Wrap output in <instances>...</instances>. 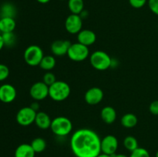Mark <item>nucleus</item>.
Listing matches in <instances>:
<instances>
[{
	"label": "nucleus",
	"mask_w": 158,
	"mask_h": 157,
	"mask_svg": "<svg viewBox=\"0 0 158 157\" xmlns=\"http://www.w3.org/2000/svg\"><path fill=\"white\" fill-rule=\"evenodd\" d=\"M70 148L76 157H97L101 153V139L94 130L83 128L72 135Z\"/></svg>",
	"instance_id": "nucleus-1"
},
{
	"label": "nucleus",
	"mask_w": 158,
	"mask_h": 157,
	"mask_svg": "<svg viewBox=\"0 0 158 157\" xmlns=\"http://www.w3.org/2000/svg\"><path fill=\"white\" fill-rule=\"evenodd\" d=\"M71 89L69 85L64 81L56 80L49 86V97L56 102H62L69 96Z\"/></svg>",
	"instance_id": "nucleus-2"
},
{
	"label": "nucleus",
	"mask_w": 158,
	"mask_h": 157,
	"mask_svg": "<svg viewBox=\"0 0 158 157\" xmlns=\"http://www.w3.org/2000/svg\"><path fill=\"white\" fill-rule=\"evenodd\" d=\"M50 129L57 136H66L72 132L73 123L67 117L57 116L52 119Z\"/></svg>",
	"instance_id": "nucleus-3"
},
{
	"label": "nucleus",
	"mask_w": 158,
	"mask_h": 157,
	"mask_svg": "<svg viewBox=\"0 0 158 157\" xmlns=\"http://www.w3.org/2000/svg\"><path fill=\"white\" fill-rule=\"evenodd\" d=\"M89 62L93 67L99 71H104L112 66L113 59L104 51L97 50L89 56Z\"/></svg>",
	"instance_id": "nucleus-4"
},
{
	"label": "nucleus",
	"mask_w": 158,
	"mask_h": 157,
	"mask_svg": "<svg viewBox=\"0 0 158 157\" xmlns=\"http://www.w3.org/2000/svg\"><path fill=\"white\" fill-rule=\"evenodd\" d=\"M24 60L26 64L30 66H39L44 56L43 50L40 46L31 45L28 46L24 52Z\"/></svg>",
	"instance_id": "nucleus-5"
},
{
	"label": "nucleus",
	"mask_w": 158,
	"mask_h": 157,
	"mask_svg": "<svg viewBox=\"0 0 158 157\" xmlns=\"http://www.w3.org/2000/svg\"><path fill=\"white\" fill-rule=\"evenodd\" d=\"M67 55L72 61L83 62L89 57V48L78 42L72 43L68 50Z\"/></svg>",
	"instance_id": "nucleus-6"
},
{
	"label": "nucleus",
	"mask_w": 158,
	"mask_h": 157,
	"mask_svg": "<svg viewBox=\"0 0 158 157\" xmlns=\"http://www.w3.org/2000/svg\"><path fill=\"white\" fill-rule=\"evenodd\" d=\"M36 111L34 110L30 106H26L18 111L16 114V122L23 126H28L35 123Z\"/></svg>",
	"instance_id": "nucleus-7"
},
{
	"label": "nucleus",
	"mask_w": 158,
	"mask_h": 157,
	"mask_svg": "<svg viewBox=\"0 0 158 157\" xmlns=\"http://www.w3.org/2000/svg\"><path fill=\"white\" fill-rule=\"evenodd\" d=\"M30 96L35 101H41L49 96V86L43 81L33 83L29 89Z\"/></svg>",
	"instance_id": "nucleus-8"
},
{
	"label": "nucleus",
	"mask_w": 158,
	"mask_h": 157,
	"mask_svg": "<svg viewBox=\"0 0 158 157\" xmlns=\"http://www.w3.org/2000/svg\"><path fill=\"white\" fill-rule=\"evenodd\" d=\"M83 28V18L80 15L71 13L65 21V29L70 34H78Z\"/></svg>",
	"instance_id": "nucleus-9"
},
{
	"label": "nucleus",
	"mask_w": 158,
	"mask_h": 157,
	"mask_svg": "<svg viewBox=\"0 0 158 157\" xmlns=\"http://www.w3.org/2000/svg\"><path fill=\"white\" fill-rule=\"evenodd\" d=\"M118 139L114 135H107L101 139V152L109 155L117 153L118 149Z\"/></svg>",
	"instance_id": "nucleus-10"
},
{
	"label": "nucleus",
	"mask_w": 158,
	"mask_h": 157,
	"mask_svg": "<svg viewBox=\"0 0 158 157\" xmlns=\"http://www.w3.org/2000/svg\"><path fill=\"white\" fill-rule=\"evenodd\" d=\"M104 93L103 91L99 87H92L88 89L84 95L85 101L90 106H96L102 102Z\"/></svg>",
	"instance_id": "nucleus-11"
},
{
	"label": "nucleus",
	"mask_w": 158,
	"mask_h": 157,
	"mask_svg": "<svg viewBox=\"0 0 158 157\" xmlns=\"http://www.w3.org/2000/svg\"><path fill=\"white\" fill-rule=\"evenodd\" d=\"M17 92L11 84H3L0 86V101L4 103H10L15 99Z\"/></svg>",
	"instance_id": "nucleus-12"
},
{
	"label": "nucleus",
	"mask_w": 158,
	"mask_h": 157,
	"mask_svg": "<svg viewBox=\"0 0 158 157\" xmlns=\"http://www.w3.org/2000/svg\"><path fill=\"white\" fill-rule=\"evenodd\" d=\"M72 43L69 40L58 39L51 45V52L54 56H63L67 55L68 50Z\"/></svg>",
	"instance_id": "nucleus-13"
},
{
	"label": "nucleus",
	"mask_w": 158,
	"mask_h": 157,
	"mask_svg": "<svg viewBox=\"0 0 158 157\" xmlns=\"http://www.w3.org/2000/svg\"><path fill=\"white\" fill-rule=\"evenodd\" d=\"M97 41V35L90 29H82L77 34V42L86 46L94 45Z\"/></svg>",
	"instance_id": "nucleus-14"
},
{
	"label": "nucleus",
	"mask_w": 158,
	"mask_h": 157,
	"mask_svg": "<svg viewBox=\"0 0 158 157\" xmlns=\"http://www.w3.org/2000/svg\"><path fill=\"white\" fill-rule=\"evenodd\" d=\"M52 119H50L49 115L45 112H38L36 114L35 119V124L37 127L43 130H46L50 129Z\"/></svg>",
	"instance_id": "nucleus-15"
},
{
	"label": "nucleus",
	"mask_w": 158,
	"mask_h": 157,
	"mask_svg": "<svg viewBox=\"0 0 158 157\" xmlns=\"http://www.w3.org/2000/svg\"><path fill=\"white\" fill-rule=\"evenodd\" d=\"M102 120L106 124H112L117 119V112L112 106H105L100 112Z\"/></svg>",
	"instance_id": "nucleus-16"
},
{
	"label": "nucleus",
	"mask_w": 158,
	"mask_h": 157,
	"mask_svg": "<svg viewBox=\"0 0 158 157\" xmlns=\"http://www.w3.org/2000/svg\"><path fill=\"white\" fill-rule=\"evenodd\" d=\"M35 152L30 144L23 143L15 149V157H35Z\"/></svg>",
	"instance_id": "nucleus-17"
},
{
	"label": "nucleus",
	"mask_w": 158,
	"mask_h": 157,
	"mask_svg": "<svg viewBox=\"0 0 158 157\" xmlns=\"http://www.w3.org/2000/svg\"><path fill=\"white\" fill-rule=\"evenodd\" d=\"M16 26L14 18L10 17H3L0 18V32L2 33L14 32Z\"/></svg>",
	"instance_id": "nucleus-18"
},
{
	"label": "nucleus",
	"mask_w": 158,
	"mask_h": 157,
	"mask_svg": "<svg viewBox=\"0 0 158 157\" xmlns=\"http://www.w3.org/2000/svg\"><path fill=\"white\" fill-rule=\"evenodd\" d=\"M121 125L127 129H131L137 126L138 123V119L137 115L134 113H127L122 116L120 120Z\"/></svg>",
	"instance_id": "nucleus-19"
},
{
	"label": "nucleus",
	"mask_w": 158,
	"mask_h": 157,
	"mask_svg": "<svg viewBox=\"0 0 158 157\" xmlns=\"http://www.w3.org/2000/svg\"><path fill=\"white\" fill-rule=\"evenodd\" d=\"M56 64V61L55 56L52 55H48L43 56L39 66L42 69L49 72L55 68Z\"/></svg>",
	"instance_id": "nucleus-20"
},
{
	"label": "nucleus",
	"mask_w": 158,
	"mask_h": 157,
	"mask_svg": "<svg viewBox=\"0 0 158 157\" xmlns=\"http://www.w3.org/2000/svg\"><path fill=\"white\" fill-rule=\"evenodd\" d=\"M68 8L72 14L80 15L84 10L83 0H68Z\"/></svg>",
	"instance_id": "nucleus-21"
},
{
	"label": "nucleus",
	"mask_w": 158,
	"mask_h": 157,
	"mask_svg": "<svg viewBox=\"0 0 158 157\" xmlns=\"http://www.w3.org/2000/svg\"><path fill=\"white\" fill-rule=\"evenodd\" d=\"M31 146L32 147L33 150L35 153H40L43 152L46 148V142L44 139L41 137H37L35 138L30 143Z\"/></svg>",
	"instance_id": "nucleus-22"
},
{
	"label": "nucleus",
	"mask_w": 158,
	"mask_h": 157,
	"mask_svg": "<svg viewBox=\"0 0 158 157\" xmlns=\"http://www.w3.org/2000/svg\"><path fill=\"white\" fill-rule=\"evenodd\" d=\"M16 13V9L15 6L11 3H6L3 5L1 8V16L3 17H10L14 18Z\"/></svg>",
	"instance_id": "nucleus-23"
},
{
	"label": "nucleus",
	"mask_w": 158,
	"mask_h": 157,
	"mask_svg": "<svg viewBox=\"0 0 158 157\" xmlns=\"http://www.w3.org/2000/svg\"><path fill=\"white\" fill-rule=\"evenodd\" d=\"M123 146H124L125 149H127L131 152L139 147L137 139L132 135H127V137H125V139H123Z\"/></svg>",
	"instance_id": "nucleus-24"
},
{
	"label": "nucleus",
	"mask_w": 158,
	"mask_h": 157,
	"mask_svg": "<svg viewBox=\"0 0 158 157\" xmlns=\"http://www.w3.org/2000/svg\"><path fill=\"white\" fill-rule=\"evenodd\" d=\"M2 36L5 46H7V47H12L16 42V37L13 32L2 33Z\"/></svg>",
	"instance_id": "nucleus-25"
},
{
	"label": "nucleus",
	"mask_w": 158,
	"mask_h": 157,
	"mask_svg": "<svg viewBox=\"0 0 158 157\" xmlns=\"http://www.w3.org/2000/svg\"><path fill=\"white\" fill-rule=\"evenodd\" d=\"M129 157H151L149 152L145 148L138 147L132 151Z\"/></svg>",
	"instance_id": "nucleus-26"
},
{
	"label": "nucleus",
	"mask_w": 158,
	"mask_h": 157,
	"mask_svg": "<svg viewBox=\"0 0 158 157\" xmlns=\"http://www.w3.org/2000/svg\"><path fill=\"white\" fill-rule=\"evenodd\" d=\"M56 81V77L55 74L51 72L50 71L46 72L43 75V82L45 84L47 85L48 86H50L51 85L53 84Z\"/></svg>",
	"instance_id": "nucleus-27"
},
{
	"label": "nucleus",
	"mask_w": 158,
	"mask_h": 157,
	"mask_svg": "<svg viewBox=\"0 0 158 157\" xmlns=\"http://www.w3.org/2000/svg\"><path fill=\"white\" fill-rule=\"evenodd\" d=\"M9 69L7 66L0 63V82L4 81L9 77Z\"/></svg>",
	"instance_id": "nucleus-28"
},
{
	"label": "nucleus",
	"mask_w": 158,
	"mask_h": 157,
	"mask_svg": "<svg viewBox=\"0 0 158 157\" xmlns=\"http://www.w3.org/2000/svg\"><path fill=\"white\" fill-rule=\"evenodd\" d=\"M148 0H129V3L133 8L140 9L148 3Z\"/></svg>",
	"instance_id": "nucleus-29"
},
{
	"label": "nucleus",
	"mask_w": 158,
	"mask_h": 157,
	"mask_svg": "<svg viewBox=\"0 0 158 157\" xmlns=\"http://www.w3.org/2000/svg\"><path fill=\"white\" fill-rule=\"evenodd\" d=\"M148 3L151 12L158 16V0H148Z\"/></svg>",
	"instance_id": "nucleus-30"
},
{
	"label": "nucleus",
	"mask_w": 158,
	"mask_h": 157,
	"mask_svg": "<svg viewBox=\"0 0 158 157\" xmlns=\"http://www.w3.org/2000/svg\"><path fill=\"white\" fill-rule=\"evenodd\" d=\"M149 110L153 115H158V100H154L150 104Z\"/></svg>",
	"instance_id": "nucleus-31"
},
{
	"label": "nucleus",
	"mask_w": 158,
	"mask_h": 157,
	"mask_svg": "<svg viewBox=\"0 0 158 157\" xmlns=\"http://www.w3.org/2000/svg\"><path fill=\"white\" fill-rule=\"evenodd\" d=\"M30 107L32 108V109H33L34 110L36 111V112H38V110L40 109V104L38 103V101H35L34 102V103H32V104L31 105Z\"/></svg>",
	"instance_id": "nucleus-32"
},
{
	"label": "nucleus",
	"mask_w": 158,
	"mask_h": 157,
	"mask_svg": "<svg viewBox=\"0 0 158 157\" xmlns=\"http://www.w3.org/2000/svg\"><path fill=\"white\" fill-rule=\"evenodd\" d=\"M5 45H4V42H3V39H2V35L0 34V51L2 49V48L4 47Z\"/></svg>",
	"instance_id": "nucleus-33"
},
{
	"label": "nucleus",
	"mask_w": 158,
	"mask_h": 157,
	"mask_svg": "<svg viewBox=\"0 0 158 157\" xmlns=\"http://www.w3.org/2000/svg\"><path fill=\"white\" fill-rule=\"evenodd\" d=\"M112 157H129L127 155H124V154L121 153H115L114 155H112Z\"/></svg>",
	"instance_id": "nucleus-34"
},
{
	"label": "nucleus",
	"mask_w": 158,
	"mask_h": 157,
	"mask_svg": "<svg viewBox=\"0 0 158 157\" xmlns=\"http://www.w3.org/2000/svg\"><path fill=\"white\" fill-rule=\"evenodd\" d=\"M39 3H41V4H46L49 2H50V0H36Z\"/></svg>",
	"instance_id": "nucleus-35"
},
{
	"label": "nucleus",
	"mask_w": 158,
	"mask_h": 157,
	"mask_svg": "<svg viewBox=\"0 0 158 157\" xmlns=\"http://www.w3.org/2000/svg\"><path fill=\"white\" fill-rule=\"evenodd\" d=\"M97 157H112V155H106V154H104V153H100V155H97Z\"/></svg>",
	"instance_id": "nucleus-36"
},
{
	"label": "nucleus",
	"mask_w": 158,
	"mask_h": 157,
	"mask_svg": "<svg viewBox=\"0 0 158 157\" xmlns=\"http://www.w3.org/2000/svg\"><path fill=\"white\" fill-rule=\"evenodd\" d=\"M156 157H158V150L157 151V152H156Z\"/></svg>",
	"instance_id": "nucleus-37"
},
{
	"label": "nucleus",
	"mask_w": 158,
	"mask_h": 157,
	"mask_svg": "<svg viewBox=\"0 0 158 157\" xmlns=\"http://www.w3.org/2000/svg\"><path fill=\"white\" fill-rule=\"evenodd\" d=\"M63 1H65V0H63Z\"/></svg>",
	"instance_id": "nucleus-38"
}]
</instances>
